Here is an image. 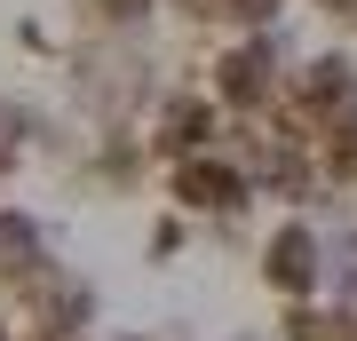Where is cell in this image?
<instances>
[{
    "mask_svg": "<svg viewBox=\"0 0 357 341\" xmlns=\"http://www.w3.org/2000/svg\"><path fill=\"white\" fill-rule=\"evenodd\" d=\"M175 199L199 206V215H238V206H246V175H238V167H222L215 151L175 159Z\"/></svg>",
    "mask_w": 357,
    "mask_h": 341,
    "instance_id": "cell-1",
    "label": "cell"
},
{
    "mask_svg": "<svg viewBox=\"0 0 357 341\" xmlns=\"http://www.w3.org/2000/svg\"><path fill=\"white\" fill-rule=\"evenodd\" d=\"M262 278L278 286V294H310V286H318V238H310L302 222L270 230V246H262Z\"/></svg>",
    "mask_w": 357,
    "mask_h": 341,
    "instance_id": "cell-2",
    "label": "cell"
},
{
    "mask_svg": "<svg viewBox=\"0 0 357 341\" xmlns=\"http://www.w3.org/2000/svg\"><path fill=\"white\" fill-rule=\"evenodd\" d=\"M0 278H24V286L48 278V262H40V222L16 215V206H0Z\"/></svg>",
    "mask_w": 357,
    "mask_h": 341,
    "instance_id": "cell-3",
    "label": "cell"
},
{
    "mask_svg": "<svg viewBox=\"0 0 357 341\" xmlns=\"http://www.w3.org/2000/svg\"><path fill=\"white\" fill-rule=\"evenodd\" d=\"M326 167L333 175H357V103L326 119Z\"/></svg>",
    "mask_w": 357,
    "mask_h": 341,
    "instance_id": "cell-4",
    "label": "cell"
},
{
    "mask_svg": "<svg viewBox=\"0 0 357 341\" xmlns=\"http://www.w3.org/2000/svg\"><path fill=\"white\" fill-rule=\"evenodd\" d=\"M24 135H32V112L24 103H0V167L24 159Z\"/></svg>",
    "mask_w": 357,
    "mask_h": 341,
    "instance_id": "cell-5",
    "label": "cell"
},
{
    "mask_svg": "<svg viewBox=\"0 0 357 341\" xmlns=\"http://www.w3.org/2000/svg\"><path fill=\"white\" fill-rule=\"evenodd\" d=\"M88 16H103V24H143V0H88Z\"/></svg>",
    "mask_w": 357,
    "mask_h": 341,
    "instance_id": "cell-6",
    "label": "cell"
}]
</instances>
